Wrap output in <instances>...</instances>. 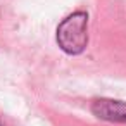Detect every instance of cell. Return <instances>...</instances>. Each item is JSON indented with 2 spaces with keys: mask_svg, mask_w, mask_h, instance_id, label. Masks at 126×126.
Wrapping results in <instances>:
<instances>
[{
  "mask_svg": "<svg viewBox=\"0 0 126 126\" xmlns=\"http://www.w3.org/2000/svg\"><path fill=\"white\" fill-rule=\"evenodd\" d=\"M92 112H93L97 117L105 119V121L126 123V102L100 98V100H95V102H93Z\"/></svg>",
  "mask_w": 126,
  "mask_h": 126,
  "instance_id": "7a4b0ae2",
  "label": "cell"
},
{
  "mask_svg": "<svg viewBox=\"0 0 126 126\" xmlns=\"http://www.w3.org/2000/svg\"><path fill=\"white\" fill-rule=\"evenodd\" d=\"M0 126H4V124H2V123H0Z\"/></svg>",
  "mask_w": 126,
  "mask_h": 126,
  "instance_id": "3957f363",
  "label": "cell"
},
{
  "mask_svg": "<svg viewBox=\"0 0 126 126\" xmlns=\"http://www.w3.org/2000/svg\"><path fill=\"white\" fill-rule=\"evenodd\" d=\"M57 43L69 55L81 54L88 45V14L78 11L62 19L57 26Z\"/></svg>",
  "mask_w": 126,
  "mask_h": 126,
  "instance_id": "6da1fadb",
  "label": "cell"
}]
</instances>
